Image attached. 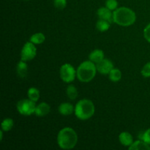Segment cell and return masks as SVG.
Here are the masks:
<instances>
[{
    "instance_id": "6da1fadb",
    "label": "cell",
    "mask_w": 150,
    "mask_h": 150,
    "mask_svg": "<svg viewBox=\"0 0 150 150\" xmlns=\"http://www.w3.org/2000/svg\"><path fill=\"white\" fill-rule=\"evenodd\" d=\"M77 133L71 127H64L59 132L57 136V144L61 149H73L77 144Z\"/></svg>"
},
{
    "instance_id": "7a4b0ae2",
    "label": "cell",
    "mask_w": 150,
    "mask_h": 150,
    "mask_svg": "<svg viewBox=\"0 0 150 150\" xmlns=\"http://www.w3.org/2000/svg\"><path fill=\"white\" fill-rule=\"evenodd\" d=\"M113 13H114V22L120 26H129L133 25L136 22V13L128 7H119L116 9Z\"/></svg>"
},
{
    "instance_id": "3957f363",
    "label": "cell",
    "mask_w": 150,
    "mask_h": 150,
    "mask_svg": "<svg viewBox=\"0 0 150 150\" xmlns=\"http://www.w3.org/2000/svg\"><path fill=\"white\" fill-rule=\"evenodd\" d=\"M96 64L92 61H84L79 66L76 70V76L80 81L87 83L95 78L97 73Z\"/></svg>"
},
{
    "instance_id": "277c9868",
    "label": "cell",
    "mask_w": 150,
    "mask_h": 150,
    "mask_svg": "<svg viewBox=\"0 0 150 150\" xmlns=\"http://www.w3.org/2000/svg\"><path fill=\"white\" fill-rule=\"evenodd\" d=\"M95 111V105L90 100H81L75 106V115L81 120H86L90 119L94 115Z\"/></svg>"
},
{
    "instance_id": "5b68a950",
    "label": "cell",
    "mask_w": 150,
    "mask_h": 150,
    "mask_svg": "<svg viewBox=\"0 0 150 150\" xmlns=\"http://www.w3.org/2000/svg\"><path fill=\"white\" fill-rule=\"evenodd\" d=\"M35 101L29 99L21 100L17 103V110L21 115L30 116L34 114L36 108Z\"/></svg>"
},
{
    "instance_id": "8992f818",
    "label": "cell",
    "mask_w": 150,
    "mask_h": 150,
    "mask_svg": "<svg viewBox=\"0 0 150 150\" xmlns=\"http://www.w3.org/2000/svg\"><path fill=\"white\" fill-rule=\"evenodd\" d=\"M60 77L65 83H70L75 80L76 71L74 67L70 64H64L60 68Z\"/></svg>"
},
{
    "instance_id": "52a82bcc",
    "label": "cell",
    "mask_w": 150,
    "mask_h": 150,
    "mask_svg": "<svg viewBox=\"0 0 150 150\" xmlns=\"http://www.w3.org/2000/svg\"><path fill=\"white\" fill-rule=\"evenodd\" d=\"M37 55V48L32 42H27L23 45L21 52V59L25 62L32 60Z\"/></svg>"
},
{
    "instance_id": "ba28073f",
    "label": "cell",
    "mask_w": 150,
    "mask_h": 150,
    "mask_svg": "<svg viewBox=\"0 0 150 150\" xmlns=\"http://www.w3.org/2000/svg\"><path fill=\"white\" fill-rule=\"evenodd\" d=\"M97 70L102 75H108L112 69H114V64L111 60L103 59L101 62L96 64Z\"/></svg>"
},
{
    "instance_id": "9c48e42d",
    "label": "cell",
    "mask_w": 150,
    "mask_h": 150,
    "mask_svg": "<svg viewBox=\"0 0 150 150\" xmlns=\"http://www.w3.org/2000/svg\"><path fill=\"white\" fill-rule=\"evenodd\" d=\"M97 14L99 19L107 21L109 23L114 22V13H112V10H109L106 7H102L98 9Z\"/></svg>"
},
{
    "instance_id": "30bf717a",
    "label": "cell",
    "mask_w": 150,
    "mask_h": 150,
    "mask_svg": "<svg viewBox=\"0 0 150 150\" xmlns=\"http://www.w3.org/2000/svg\"><path fill=\"white\" fill-rule=\"evenodd\" d=\"M50 111H51V107H50V105L47 103L42 102L40 103L39 105H37L36 108H35V114L38 117H42L48 115L50 113Z\"/></svg>"
},
{
    "instance_id": "8fae6325",
    "label": "cell",
    "mask_w": 150,
    "mask_h": 150,
    "mask_svg": "<svg viewBox=\"0 0 150 150\" xmlns=\"http://www.w3.org/2000/svg\"><path fill=\"white\" fill-rule=\"evenodd\" d=\"M58 111L62 115L69 116L74 112L75 108L70 103H62L59 106Z\"/></svg>"
},
{
    "instance_id": "7c38bea8",
    "label": "cell",
    "mask_w": 150,
    "mask_h": 150,
    "mask_svg": "<svg viewBox=\"0 0 150 150\" xmlns=\"http://www.w3.org/2000/svg\"><path fill=\"white\" fill-rule=\"evenodd\" d=\"M16 73L17 75L21 79H25L27 76L28 73V65L26 62L21 60L16 67Z\"/></svg>"
},
{
    "instance_id": "4fadbf2b",
    "label": "cell",
    "mask_w": 150,
    "mask_h": 150,
    "mask_svg": "<svg viewBox=\"0 0 150 150\" xmlns=\"http://www.w3.org/2000/svg\"><path fill=\"white\" fill-rule=\"evenodd\" d=\"M120 142L123 146H130L133 143V138L132 135L128 132H122L120 134L119 136Z\"/></svg>"
},
{
    "instance_id": "5bb4252c",
    "label": "cell",
    "mask_w": 150,
    "mask_h": 150,
    "mask_svg": "<svg viewBox=\"0 0 150 150\" xmlns=\"http://www.w3.org/2000/svg\"><path fill=\"white\" fill-rule=\"evenodd\" d=\"M89 58L92 62L98 64L104 59V52L100 49H95L90 53Z\"/></svg>"
},
{
    "instance_id": "9a60e30c",
    "label": "cell",
    "mask_w": 150,
    "mask_h": 150,
    "mask_svg": "<svg viewBox=\"0 0 150 150\" xmlns=\"http://www.w3.org/2000/svg\"><path fill=\"white\" fill-rule=\"evenodd\" d=\"M129 150H150L149 144L143 140H138L133 142L128 147Z\"/></svg>"
},
{
    "instance_id": "2e32d148",
    "label": "cell",
    "mask_w": 150,
    "mask_h": 150,
    "mask_svg": "<svg viewBox=\"0 0 150 150\" xmlns=\"http://www.w3.org/2000/svg\"><path fill=\"white\" fill-rule=\"evenodd\" d=\"M45 40V37L41 32H38V33H35L34 35H32L31 36L29 41L32 42V43H34L35 45H39V44H42V42H44V41Z\"/></svg>"
},
{
    "instance_id": "e0dca14e",
    "label": "cell",
    "mask_w": 150,
    "mask_h": 150,
    "mask_svg": "<svg viewBox=\"0 0 150 150\" xmlns=\"http://www.w3.org/2000/svg\"><path fill=\"white\" fill-rule=\"evenodd\" d=\"M109 79L113 82H118L122 79V73L119 69L114 68L108 74Z\"/></svg>"
},
{
    "instance_id": "ac0fdd59",
    "label": "cell",
    "mask_w": 150,
    "mask_h": 150,
    "mask_svg": "<svg viewBox=\"0 0 150 150\" xmlns=\"http://www.w3.org/2000/svg\"><path fill=\"white\" fill-rule=\"evenodd\" d=\"M110 23L108 21L103 19H99L96 23V28L98 31L101 32H106L110 28Z\"/></svg>"
},
{
    "instance_id": "d6986e66",
    "label": "cell",
    "mask_w": 150,
    "mask_h": 150,
    "mask_svg": "<svg viewBox=\"0 0 150 150\" xmlns=\"http://www.w3.org/2000/svg\"><path fill=\"white\" fill-rule=\"evenodd\" d=\"M27 95H28V98H29V99L35 101V102H37V101L39 100L40 96V91L38 90L37 88L31 87L28 89Z\"/></svg>"
},
{
    "instance_id": "ffe728a7",
    "label": "cell",
    "mask_w": 150,
    "mask_h": 150,
    "mask_svg": "<svg viewBox=\"0 0 150 150\" xmlns=\"http://www.w3.org/2000/svg\"><path fill=\"white\" fill-rule=\"evenodd\" d=\"M13 125H14L13 120L10 118H6L1 122V130L5 132L10 131L13 127Z\"/></svg>"
},
{
    "instance_id": "44dd1931",
    "label": "cell",
    "mask_w": 150,
    "mask_h": 150,
    "mask_svg": "<svg viewBox=\"0 0 150 150\" xmlns=\"http://www.w3.org/2000/svg\"><path fill=\"white\" fill-rule=\"evenodd\" d=\"M67 95L70 100L76 99L78 96V90L74 85H69L67 88Z\"/></svg>"
},
{
    "instance_id": "7402d4cb",
    "label": "cell",
    "mask_w": 150,
    "mask_h": 150,
    "mask_svg": "<svg viewBox=\"0 0 150 150\" xmlns=\"http://www.w3.org/2000/svg\"><path fill=\"white\" fill-rule=\"evenodd\" d=\"M105 7L109 10L114 11L118 7V1L117 0H106L105 1Z\"/></svg>"
},
{
    "instance_id": "603a6c76",
    "label": "cell",
    "mask_w": 150,
    "mask_h": 150,
    "mask_svg": "<svg viewBox=\"0 0 150 150\" xmlns=\"http://www.w3.org/2000/svg\"><path fill=\"white\" fill-rule=\"evenodd\" d=\"M54 5L58 10H63L67 5V0H54Z\"/></svg>"
},
{
    "instance_id": "cb8c5ba5",
    "label": "cell",
    "mask_w": 150,
    "mask_h": 150,
    "mask_svg": "<svg viewBox=\"0 0 150 150\" xmlns=\"http://www.w3.org/2000/svg\"><path fill=\"white\" fill-rule=\"evenodd\" d=\"M142 75L145 78L150 77V62L146 63L142 70Z\"/></svg>"
},
{
    "instance_id": "d4e9b609",
    "label": "cell",
    "mask_w": 150,
    "mask_h": 150,
    "mask_svg": "<svg viewBox=\"0 0 150 150\" xmlns=\"http://www.w3.org/2000/svg\"><path fill=\"white\" fill-rule=\"evenodd\" d=\"M144 36L145 39L150 42V23L145 27L144 30Z\"/></svg>"
},
{
    "instance_id": "484cf974",
    "label": "cell",
    "mask_w": 150,
    "mask_h": 150,
    "mask_svg": "<svg viewBox=\"0 0 150 150\" xmlns=\"http://www.w3.org/2000/svg\"><path fill=\"white\" fill-rule=\"evenodd\" d=\"M143 141H144L145 142L150 145V128L144 132Z\"/></svg>"
},
{
    "instance_id": "4316f807",
    "label": "cell",
    "mask_w": 150,
    "mask_h": 150,
    "mask_svg": "<svg viewBox=\"0 0 150 150\" xmlns=\"http://www.w3.org/2000/svg\"><path fill=\"white\" fill-rule=\"evenodd\" d=\"M0 134H1V138H0V140H2V139H3V130H1V131H0Z\"/></svg>"
},
{
    "instance_id": "83f0119b",
    "label": "cell",
    "mask_w": 150,
    "mask_h": 150,
    "mask_svg": "<svg viewBox=\"0 0 150 150\" xmlns=\"http://www.w3.org/2000/svg\"><path fill=\"white\" fill-rule=\"evenodd\" d=\"M23 1H29V0H23Z\"/></svg>"
}]
</instances>
